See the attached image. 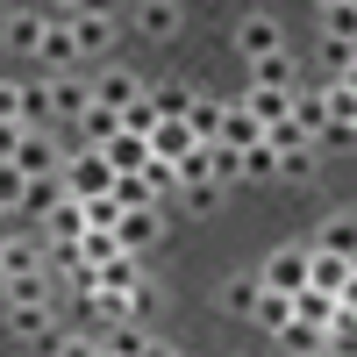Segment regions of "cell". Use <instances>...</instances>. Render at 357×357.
Segmentation results:
<instances>
[{"instance_id":"b9f144b4","label":"cell","mask_w":357,"mask_h":357,"mask_svg":"<svg viewBox=\"0 0 357 357\" xmlns=\"http://www.w3.org/2000/svg\"><path fill=\"white\" fill-rule=\"evenodd\" d=\"M350 50H357V43H350Z\"/></svg>"},{"instance_id":"8fae6325","label":"cell","mask_w":357,"mask_h":357,"mask_svg":"<svg viewBox=\"0 0 357 357\" xmlns=\"http://www.w3.org/2000/svg\"><path fill=\"white\" fill-rule=\"evenodd\" d=\"M293 93H301V86H243V107L257 114L264 129H272L279 114H293Z\"/></svg>"},{"instance_id":"603a6c76","label":"cell","mask_w":357,"mask_h":357,"mask_svg":"<svg viewBox=\"0 0 357 357\" xmlns=\"http://www.w3.org/2000/svg\"><path fill=\"white\" fill-rule=\"evenodd\" d=\"M250 321H257V329H286V321H293V293L264 286V293H257V307H250Z\"/></svg>"},{"instance_id":"74e56055","label":"cell","mask_w":357,"mask_h":357,"mask_svg":"<svg viewBox=\"0 0 357 357\" xmlns=\"http://www.w3.org/2000/svg\"><path fill=\"white\" fill-rule=\"evenodd\" d=\"M22 129H29V122H0V158H15V143H22Z\"/></svg>"},{"instance_id":"60d3db41","label":"cell","mask_w":357,"mask_h":357,"mask_svg":"<svg viewBox=\"0 0 357 357\" xmlns=\"http://www.w3.org/2000/svg\"><path fill=\"white\" fill-rule=\"evenodd\" d=\"M8 8H15V0H8Z\"/></svg>"},{"instance_id":"83f0119b","label":"cell","mask_w":357,"mask_h":357,"mask_svg":"<svg viewBox=\"0 0 357 357\" xmlns=\"http://www.w3.org/2000/svg\"><path fill=\"white\" fill-rule=\"evenodd\" d=\"M321 29L336 43H357V0H321Z\"/></svg>"},{"instance_id":"277c9868","label":"cell","mask_w":357,"mask_h":357,"mask_svg":"<svg viewBox=\"0 0 357 357\" xmlns=\"http://www.w3.org/2000/svg\"><path fill=\"white\" fill-rule=\"evenodd\" d=\"M264 286H279V293H301L307 286V250L301 243H286V250H272V257H264V272H257Z\"/></svg>"},{"instance_id":"e575fe53","label":"cell","mask_w":357,"mask_h":357,"mask_svg":"<svg viewBox=\"0 0 357 357\" xmlns=\"http://www.w3.org/2000/svg\"><path fill=\"white\" fill-rule=\"evenodd\" d=\"M329 350H357V307H350V301H343L336 321H329Z\"/></svg>"},{"instance_id":"5bb4252c","label":"cell","mask_w":357,"mask_h":357,"mask_svg":"<svg viewBox=\"0 0 357 357\" xmlns=\"http://www.w3.org/2000/svg\"><path fill=\"white\" fill-rule=\"evenodd\" d=\"M43 236H57V243H79V236H86V200H79V193H65V200L43 215Z\"/></svg>"},{"instance_id":"f35d334b","label":"cell","mask_w":357,"mask_h":357,"mask_svg":"<svg viewBox=\"0 0 357 357\" xmlns=\"http://www.w3.org/2000/svg\"><path fill=\"white\" fill-rule=\"evenodd\" d=\"M72 8H86V15H114V0H72ZM65 8V15H72Z\"/></svg>"},{"instance_id":"ac0fdd59","label":"cell","mask_w":357,"mask_h":357,"mask_svg":"<svg viewBox=\"0 0 357 357\" xmlns=\"http://www.w3.org/2000/svg\"><path fill=\"white\" fill-rule=\"evenodd\" d=\"M321 250H343V257H357V207H336L329 222H321V236H314Z\"/></svg>"},{"instance_id":"9a60e30c","label":"cell","mask_w":357,"mask_h":357,"mask_svg":"<svg viewBox=\"0 0 357 357\" xmlns=\"http://www.w3.org/2000/svg\"><path fill=\"white\" fill-rule=\"evenodd\" d=\"M79 143H93V151H100V143L114 136V129H122V107H107V100H86V114H79Z\"/></svg>"},{"instance_id":"30bf717a","label":"cell","mask_w":357,"mask_h":357,"mask_svg":"<svg viewBox=\"0 0 357 357\" xmlns=\"http://www.w3.org/2000/svg\"><path fill=\"white\" fill-rule=\"evenodd\" d=\"M72 43H79V57H100V50L114 43V15H86V8H72Z\"/></svg>"},{"instance_id":"ab89813d","label":"cell","mask_w":357,"mask_h":357,"mask_svg":"<svg viewBox=\"0 0 357 357\" xmlns=\"http://www.w3.org/2000/svg\"><path fill=\"white\" fill-rule=\"evenodd\" d=\"M65 8H72V0H50V15H65Z\"/></svg>"},{"instance_id":"cb8c5ba5","label":"cell","mask_w":357,"mask_h":357,"mask_svg":"<svg viewBox=\"0 0 357 357\" xmlns=\"http://www.w3.org/2000/svg\"><path fill=\"white\" fill-rule=\"evenodd\" d=\"M43 22H50V15H36V8H22V0H15V8H8V43H15V50H36Z\"/></svg>"},{"instance_id":"1f68e13d","label":"cell","mask_w":357,"mask_h":357,"mask_svg":"<svg viewBox=\"0 0 357 357\" xmlns=\"http://www.w3.org/2000/svg\"><path fill=\"white\" fill-rule=\"evenodd\" d=\"M151 107H158V114H186V107H193V86H178V79L151 86Z\"/></svg>"},{"instance_id":"8992f818","label":"cell","mask_w":357,"mask_h":357,"mask_svg":"<svg viewBox=\"0 0 357 357\" xmlns=\"http://www.w3.org/2000/svg\"><path fill=\"white\" fill-rule=\"evenodd\" d=\"M100 151H107V165H114V172H143V165H151V136L122 122V129H114V136L100 143Z\"/></svg>"},{"instance_id":"ba28073f","label":"cell","mask_w":357,"mask_h":357,"mask_svg":"<svg viewBox=\"0 0 357 357\" xmlns=\"http://www.w3.org/2000/svg\"><path fill=\"white\" fill-rule=\"evenodd\" d=\"M43 93H50V114H57V122H79L86 100H93V86H86V79H65V72H50Z\"/></svg>"},{"instance_id":"8d00e7d4","label":"cell","mask_w":357,"mask_h":357,"mask_svg":"<svg viewBox=\"0 0 357 357\" xmlns=\"http://www.w3.org/2000/svg\"><path fill=\"white\" fill-rule=\"evenodd\" d=\"M22 100H29V86H8V79H0V122H22Z\"/></svg>"},{"instance_id":"836d02e7","label":"cell","mask_w":357,"mask_h":357,"mask_svg":"<svg viewBox=\"0 0 357 357\" xmlns=\"http://www.w3.org/2000/svg\"><path fill=\"white\" fill-rule=\"evenodd\" d=\"M243 178H279V151L272 143H250L243 151Z\"/></svg>"},{"instance_id":"5b68a950","label":"cell","mask_w":357,"mask_h":357,"mask_svg":"<svg viewBox=\"0 0 357 357\" xmlns=\"http://www.w3.org/2000/svg\"><path fill=\"white\" fill-rule=\"evenodd\" d=\"M15 165L29 172V178H43V172H65V151L43 136V129H22V143H15Z\"/></svg>"},{"instance_id":"3957f363","label":"cell","mask_w":357,"mask_h":357,"mask_svg":"<svg viewBox=\"0 0 357 357\" xmlns=\"http://www.w3.org/2000/svg\"><path fill=\"white\" fill-rule=\"evenodd\" d=\"M93 350H107V357H143V350H165L143 321H107V329L93 336Z\"/></svg>"},{"instance_id":"52a82bcc","label":"cell","mask_w":357,"mask_h":357,"mask_svg":"<svg viewBox=\"0 0 357 357\" xmlns=\"http://www.w3.org/2000/svg\"><path fill=\"white\" fill-rule=\"evenodd\" d=\"M36 57H43L50 72H65L72 57H79V43H72V15H50V22H43V36H36Z\"/></svg>"},{"instance_id":"e0dca14e","label":"cell","mask_w":357,"mask_h":357,"mask_svg":"<svg viewBox=\"0 0 357 357\" xmlns=\"http://www.w3.org/2000/svg\"><path fill=\"white\" fill-rule=\"evenodd\" d=\"M222 143H236V151H250V143H264V122L243 107V100H229V114H222Z\"/></svg>"},{"instance_id":"2e32d148","label":"cell","mask_w":357,"mask_h":357,"mask_svg":"<svg viewBox=\"0 0 357 357\" xmlns=\"http://www.w3.org/2000/svg\"><path fill=\"white\" fill-rule=\"evenodd\" d=\"M136 29H143L151 43H172V36H178V0H143V8H136Z\"/></svg>"},{"instance_id":"9c48e42d","label":"cell","mask_w":357,"mask_h":357,"mask_svg":"<svg viewBox=\"0 0 357 357\" xmlns=\"http://www.w3.org/2000/svg\"><path fill=\"white\" fill-rule=\"evenodd\" d=\"M236 50H243V57H264V50H286V36H279L272 15H243V22H236Z\"/></svg>"},{"instance_id":"7402d4cb","label":"cell","mask_w":357,"mask_h":357,"mask_svg":"<svg viewBox=\"0 0 357 357\" xmlns=\"http://www.w3.org/2000/svg\"><path fill=\"white\" fill-rule=\"evenodd\" d=\"M222 178H178V200H186V215H215V207H222Z\"/></svg>"},{"instance_id":"44dd1931","label":"cell","mask_w":357,"mask_h":357,"mask_svg":"<svg viewBox=\"0 0 357 357\" xmlns=\"http://www.w3.org/2000/svg\"><path fill=\"white\" fill-rule=\"evenodd\" d=\"M72 186H65V172H43V178H29V200H22V215H50L57 200H65Z\"/></svg>"},{"instance_id":"d6a6232c","label":"cell","mask_w":357,"mask_h":357,"mask_svg":"<svg viewBox=\"0 0 357 357\" xmlns=\"http://www.w3.org/2000/svg\"><path fill=\"white\" fill-rule=\"evenodd\" d=\"M257 293H264V279H229V286H222V307H229V314H250Z\"/></svg>"},{"instance_id":"7c38bea8","label":"cell","mask_w":357,"mask_h":357,"mask_svg":"<svg viewBox=\"0 0 357 357\" xmlns=\"http://www.w3.org/2000/svg\"><path fill=\"white\" fill-rule=\"evenodd\" d=\"M193 143H200V136L186 129V114H158V129H151V151H158V158H172V165H178Z\"/></svg>"},{"instance_id":"7a4b0ae2","label":"cell","mask_w":357,"mask_h":357,"mask_svg":"<svg viewBox=\"0 0 357 357\" xmlns=\"http://www.w3.org/2000/svg\"><path fill=\"white\" fill-rule=\"evenodd\" d=\"M114 236H122V250H151L158 236H165V200H151V207H122Z\"/></svg>"},{"instance_id":"4fadbf2b","label":"cell","mask_w":357,"mask_h":357,"mask_svg":"<svg viewBox=\"0 0 357 357\" xmlns=\"http://www.w3.org/2000/svg\"><path fill=\"white\" fill-rule=\"evenodd\" d=\"M143 93H151V86H143L136 72H122V65L93 79V100H107V107H122V114H129V100H143Z\"/></svg>"},{"instance_id":"f546056e","label":"cell","mask_w":357,"mask_h":357,"mask_svg":"<svg viewBox=\"0 0 357 357\" xmlns=\"http://www.w3.org/2000/svg\"><path fill=\"white\" fill-rule=\"evenodd\" d=\"M264 143H272V151L286 158V151H307V143H314V136H307L301 122H293V114H279V122H272V129H264ZM314 151H321V143H314Z\"/></svg>"},{"instance_id":"d590c367","label":"cell","mask_w":357,"mask_h":357,"mask_svg":"<svg viewBox=\"0 0 357 357\" xmlns=\"http://www.w3.org/2000/svg\"><path fill=\"white\" fill-rule=\"evenodd\" d=\"M314 172V143H307V151H286L279 158V178H307Z\"/></svg>"},{"instance_id":"ffe728a7","label":"cell","mask_w":357,"mask_h":357,"mask_svg":"<svg viewBox=\"0 0 357 357\" xmlns=\"http://www.w3.org/2000/svg\"><path fill=\"white\" fill-rule=\"evenodd\" d=\"M50 321H57V314H50V301H8V329H15V336H29V343H36Z\"/></svg>"},{"instance_id":"4dcf8cb0","label":"cell","mask_w":357,"mask_h":357,"mask_svg":"<svg viewBox=\"0 0 357 357\" xmlns=\"http://www.w3.org/2000/svg\"><path fill=\"white\" fill-rule=\"evenodd\" d=\"M22 200H29V172H22L15 158H0V207H8V215H22Z\"/></svg>"},{"instance_id":"484cf974","label":"cell","mask_w":357,"mask_h":357,"mask_svg":"<svg viewBox=\"0 0 357 357\" xmlns=\"http://www.w3.org/2000/svg\"><path fill=\"white\" fill-rule=\"evenodd\" d=\"M207 178H222V186H236V178H243V151H236V143H207Z\"/></svg>"},{"instance_id":"6da1fadb","label":"cell","mask_w":357,"mask_h":357,"mask_svg":"<svg viewBox=\"0 0 357 357\" xmlns=\"http://www.w3.org/2000/svg\"><path fill=\"white\" fill-rule=\"evenodd\" d=\"M65 186H72L79 200L114 193V165H107V151H93V143H86V151H72V158H65Z\"/></svg>"},{"instance_id":"4316f807","label":"cell","mask_w":357,"mask_h":357,"mask_svg":"<svg viewBox=\"0 0 357 357\" xmlns=\"http://www.w3.org/2000/svg\"><path fill=\"white\" fill-rule=\"evenodd\" d=\"M293 122L321 143V136H329V100H321V93H293Z\"/></svg>"},{"instance_id":"f1b7e54d","label":"cell","mask_w":357,"mask_h":357,"mask_svg":"<svg viewBox=\"0 0 357 357\" xmlns=\"http://www.w3.org/2000/svg\"><path fill=\"white\" fill-rule=\"evenodd\" d=\"M250 86H293V57H286V50L250 57Z\"/></svg>"},{"instance_id":"d4e9b609","label":"cell","mask_w":357,"mask_h":357,"mask_svg":"<svg viewBox=\"0 0 357 357\" xmlns=\"http://www.w3.org/2000/svg\"><path fill=\"white\" fill-rule=\"evenodd\" d=\"M79 257H86V264L100 272L107 257H122V236H114V229H93V222H86V236H79Z\"/></svg>"},{"instance_id":"d6986e66","label":"cell","mask_w":357,"mask_h":357,"mask_svg":"<svg viewBox=\"0 0 357 357\" xmlns=\"http://www.w3.org/2000/svg\"><path fill=\"white\" fill-rule=\"evenodd\" d=\"M222 114H229V100H215V93H193V107H186V129H193L200 143H215V136H222Z\"/></svg>"}]
</instances>
